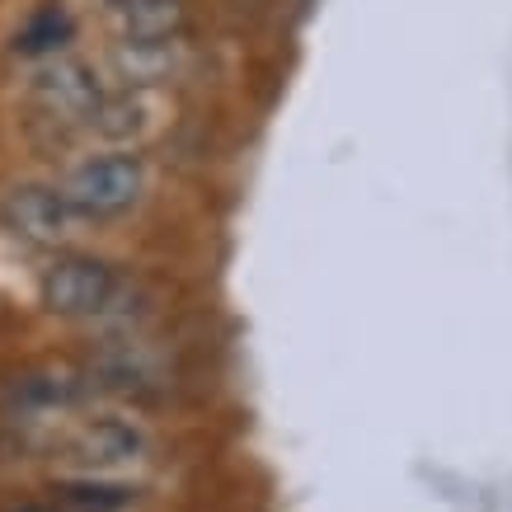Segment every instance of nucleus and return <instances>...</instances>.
<instances>
[{
    "label": "nucleus",
    "mask_w": 512,
    "mask_h": 512,
    "mask_svg": "<svg viewBox=\"0 0 512 512\" xmlns=\"http://www.w3.org/2000/svg\"><path fill=\"white\" fill-rule=\"evenodd\" d=\"M109 80L94 62H85L80 52H57L47 62H33L29 76V99L43 109V118L62 127H76V132H90L94 113L104 109L109 99Z\"/></svg>",
    "instance_id": "39448f33"
},
{
    "label": "nucleus",
    "mask_w": 512,
    "mask_h": 512,
    "mask_svg": "<svg viewBox=\"0 0 512 512\" xmlns=\"http://www.w3.org/2000/svg\"><path fill=\"white\" fill-rule=\"evenodd\" d=\"M62 188L90 226H118L156 198V165L141 146H99L66 170Z\"/></svg>",
    "instance_id": "7ed1b4c3"
},
{
    "label": "nucleus",
    "mask_w": 512,
    "mask_h": 512,
    "mask_svg": "<svg viewBox=\"0 0 512 512\" xmlns=\"http://www.w3.org/2000/svg\"><path fill=\"white\" fill-rule=\"evenodd\" d=\"M52 503L62 512H137L141 489L113 475H71V480H57Z\"/></svg>",
    "instance_id": "0eeeda50"
},
{
    "label": "nucleus",
    "mask_w": 512,
    "mask_h": 512,
    "mask_svg": "<svg viewBox=\"0 0 512 512\" xmlns=\"http://www.w3.org/2000/svg\"><path fill=\"white\" fill-rule=\"evenodd\" d=\"M10 512H62V508H10Z\"/></svg>",
    "instance_id": "1a4fd4ad"
},
{
    "label": "nucleus",
    "mask_w": 512,
    "mask_h": 512,
    "mask_svg": "<svg viewBox=\"0 0 512 512\" xmlns=\"http://www.w3.org/2000/svg\"><path fill=\"white\" fill-rule=\"evenodd\" d=\"M66 456H71L76 475L123 480L156 461V428L132 404H104V409H90L85 419H76V428L66 433Z\"/></svg>",
    "instance_id": "20e7f679"
},
{
    "label": "nucleus",
    "mask_w": 512,
    "mask_h": 512,
    "mask_svg": "<svg viewBox=\"0 0 512 512\" xmlns=\"http://www.w3.org/2000/svg\"><path fill=\"white\" fill-rule=\"evenodd\" d=\"M38 306L66 325H94V329H141L156 315V296L132 268L113 264L90 249H62L52 254L38 273Z\"/></svg>",
    "instance_id": "f257e3e1"
},
{
    "label": "nucleus",
    "mask_w": 512,
    "mask_h": 512,
    "mask_svg": "<svg viewBox=\"0 0 512 512\" xmlns=\"http://www.w3.org/2000/svg\"><path fill=\"white\" fill-rule=\"evenodd\" d=\"M71 38H76V24H71L62 0H52V5H43V10L19 29L15 52L29 57V62H47V57H57V52H71Z\"/></svg>",
    "instance_id": "6e6552de"
},
{
    "label": "nucleus",
    "mask_w": 512,
    "mask_h": 512,
    "mask_svg": "<svg viewBox=\"0 0 512 512\" xmlns=\"http://www.w3.org/2000/svg\"><path fill=\"white\" fill-rule=\"evenodd\" d=\"M104 29L118 80L156 94L193 62L198 15L193 0H104Z\"/></svg>",
    "instance_id": "f03ea898"
},
{
    "label": "nucleus",
    "mask_w": 512,
    "mask_h": 512,
    "mask_svg": "<svg viewBox=\"0 0 512 512\" xmlns=\"http://www.w3.org/2000/svg\"><path fill=\"white\" fill-rule=\"evenodd\" d=\"M0 226L15 240L47 249V254L76 249L85 240V231H94L76 212V202L66 198L62 184H15L0 198Z\"/></svg>",
    "instance_id": "423d86ee"
}]
</instances>
